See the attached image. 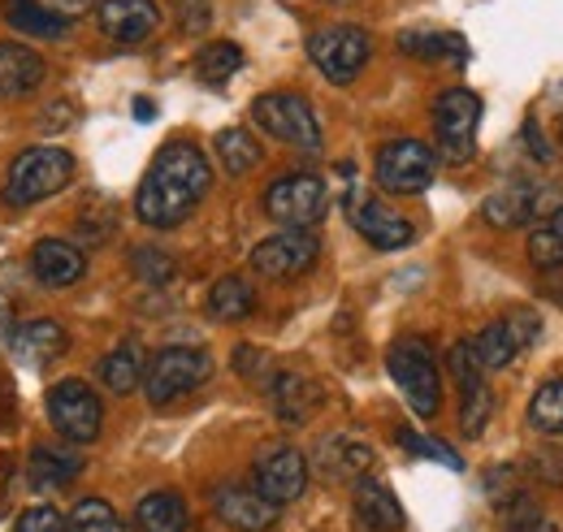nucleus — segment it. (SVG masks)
Returning <instances> with one entry per match:
<instances>
[{
  "mask_svg": "<svg viewBox=\"0 0 563 532\" xmlns=\"http://www.w3.org/2000/svg\"><path fill=\"white\" fill-rule=\"evenodd\" d=\"M239 69H243V48H239V44H230V40L205 44V48L196 53V74H200V82H209V87L230 82Z\"/></svg>",
  "mask_w": 563,
  "mask_h": 532,
  "instance_id": "7c9ffc66",
  "label": "nucleus"
},
{
  "mask_svg": "<svg viewBox=\"0 0 563 532\" xmlns=\"http://www.w3.org/2000/svg\"><path fill=\"white\" fill-rule=\"evenodd\" d=\"M31 273H35L40 286L62 290V286H74L87 273V256L66 239H40L31 247Z\"/></svg>",
  "mask_w": 563,
  "mask_h": 532,
  "instance_id": "412c9836",
  "label": "nucleus"
},
{
  "mask_svg": "<svg viewBox=\"0 0 563 532\" xmlns=\"http://www.w3.org/2000/svg\"><path fill=\"white\" fill-rule=\"evenodd\" d=\"M44 74H48V66H44V57L35 48L13 44V40L0 44V100H26V96H35L40 82H44Z\"/></svg>",
  "mask_w": 563,
  "mask_h": 532,
  "instance_id": "5701e85b",
  "label": "nucleus"
},
{
  "mask_svg": "<svg viewBox=\"0 0 563 532\" xmlns=\"http://www.w3.org/2000/svg\"><path fill=\"white\" fill-rule=\"evenodd\" d=\"M265 390H269V402H274L278 420H286V424H303L321 407V386L312 377L295 373V368H282V373L274 368V377L265 381Z\"/></svg>",
  "mask_w": 563,
  "mask_h": 532,
  "instance_id": "4be33fe9",
  "label": "nucleus"
},
{
  "mask_svg": "<svg viewBox=\"0 0 563 532\" xmlns=\"http://www.w3.org/2000/svg\"><path fill=\"white\" fill-rule=\"evenodd\" d=\"M152 113H156V104H152L147 96H140V100H135V118H140V122H152Z\"/></svg>",
  "mask_w": 563,
  "mask_h": 532,
  "instance_id": "a18cd8bd",
  "label": "nucleus"
},
{
  "mask_svg": "<svg viewBox=\"0 0 563 532\" xmlns=\"http://www.w3.org/2000/svg\"><path fill=\"white\" fill-rule=\"evenodd\" d=\"M212 511L234 532H269L282 516V507H274L269 498H261L256 489H243V485H221L212 494Z\"/></svg>",
  "mask_w": 563,
  "mask_h": 532,
  "instance_id": "dca6fc26",
  "label": "nucleus"
},
{
  "mask_svg": "<svg viewBox=\"0 0 563 532\" xmlns=\"http://www.w3.org/2000/svg\"><path fill=\"white\" fill-rule=\"evenodd\" d=\"M468 342H473V355H477L482 373H503L511 359H520L538 342V317L533 312H511L503 321H490Z\"/></svg>",
  "mask_w": 563,
  "mask_h": 532,
  "instance_id": "ddd939ff",
  "label": "nucleus"
},
{
  "mask_svg": "<svg viewBox=\"0 0 563 532\" xmlns=\"http://www.w3.org/2000/svg\"><path fill=\"white\" fill-rule=\"evenodd\" d=\"M4 22L22 35H35V40H62L70 31V13H57L53 4L44 0H4Z\"/></svg>",
  "mask_w": 563,
  "mask_h": 532,
  "instance_id": "393cba45",
  "label": "nucleus"
},
{
  "mask_svg": "<svg viewBox=\"0 0 563 532\" xmlns=\"http://www.w3.org/2000/svg\"><path fill=\"white\" fill-rule=\"evenodd\" d=\"M330 208V187L317 174H282L265 191V212L282 230H312Z\"/></svg>",
  "mask_w": 563,
  "mask_h": 532,
  "instance_id": "1a4fd4ad",
  "label": "nucleus"
},
{
  "mask_svg": "<svg viewBox=\"0 0 563 532\" xmlns=\"http://www.w3.org/2000/svg\"><path fill=\"white\" fill-rule=\"evenodd\" d=\"M399 437V446L404 451H412V455H424V459H438V464H446L451 472H460V455L451 451V446H442V442H433V437H421V433H412V429H399L395 433Z\"/></svg>",
  "mask_w": 563,
  "mask_h": 532,
  "instance_id": "c9c22d12",
  "label": "nucleus"
},
{
  "mask_svg": "<svg viewBox=\"0 0 563 532\" xmlns=\"http://www.w3.org/2000/svg\"><path fill=\"white\" fill-rule=\"evenodd\" d=\"M386 368H390V377H395L404 402L412 407V415L433 420L438 407H442V377H438V359H433L429 342L424 337H399V342H390Z\"/></svg>",
  "mask_w": 563,
  "mask_h": 532,
  "instance_id": "7ed1b4c3",
  "label": "nucleus"
},
{
  "mask_svg": "<svg viewBox=\"0 0 563 532\" xmlns=\"http://www.w3.org/2000/svg\"><path fill=\"white\" fill-rule=\"evenodd\" d=\"M66 532H131L104 498H78L66 516Z\"/></svg>",
  "mask_w": 563,
  "mask_h": 532,
  "instance_id": "2f4dec72",
  "label": "nucleus"
},
{
  "mask_svg": "<svg viewBox=\"0 0 563 532\" xmlns=\"http://www.w3.org/2000/svg\"><path fill=\"white\" fill-rule=\"evenodd\" d=\"M143 368H147V355H143L140 337H126L122 346H113V351L100 359V381H104L113 395H135L143 386Z\"/></svg>",
  "mask_w": 563,
  "mask_h": 532,
  "instance_id": "bb28decb",
  "label": "nucleus"
},
{
  "mask_svg": "<svg viewBox=\"0 0 563 532\" xmlns=\"http://www.w3.org/2000/svg\"><path fill=\"white\" fill-rule=\"evenodd\" d=\"M529 472L538 476V480H547V485H563V451H538V455H529Z\"/></svg>",
  "mask_w": 563,
  "mask_h": 532,
  "instance_id": "ea45409f",
  "label": "nucleus"
},
{
  "mask_svg": "<svg viewBox=\"0 0 563 532\" xmlns=\"http://www.w3.org/2000/svg\"><path fill=\"white\" fill-rule=\"evenodd\" d=\"M352 524H355V532H399L404 529V507H399V498L390 494V485H382V480H373V476L355 480Z\"/></svg>",
  "mask_w": 563,
  "mask_h": 532,
  "instance_id": "aec40b11",
  "label": "nucleus"
},
{
  "mask_svg": "<svg viewBox=\"0 0 563 532\" xmlns=\"http://www.w3.org/2000/svg\"><path fill=\"white\" fill-rule=\"evenodd\" d=\"M252 122L269 138L290 143L303 156L321 152V122H317L312 104L299 91H265V96H256L252 100Z\"/></svg>",
  "mask_w": 563,
  "mask_h": 532,
  "instance_id": "39448f33",
  "label": "nucleus"
},
{
  "mask_svg": "<svg viewBox=\"0 0 563 532\" xmlns=\"http://www.w3.org/2000/svg\"><path fill=\"white\" fill-rule=\"evenodd\" d=\"M317 256H321V239L312 230H278V234L261 239L247 261L269 281H295L317 265Z\"/></svg>",
  "mask_w": 563,
  "mask_h": 532,
  "instance_id": "9b49d317",
  "label": "nucleus"
},
{
  "mask_svg": "<svg viewBox=\"0 0 563 532\" xmlns=\"http://www.w3.org/2000/svg\"><path fill=\"white\" fill-rule=\"evenodd\" d=\"M529 261H533V268H560L563 265L560 239H555L547 225H538V230L529 234Z\"/></svg>",
  "mask_w": 563,
  "mask_h": 532,
  "instance_id": "4c0bfd02",
  "label": "nucleus"
},
{
  "mask_svg": "<svg viewBox=\"0 0 563 532\" xmlns=\"http://www.w3.org/2000/svg\"><path fill=\"white\" fill-rule=\"evenodd\" d=\"M212 147H217V160H221V169H225L230 178L252 174V169L261 165V156H265L261 143H256V134L243 131V126H225V131H217Z\"/></svg>",
  "mask_w": 563,
  "mask_h": 532,
  "instance_id": "c85d7f7f",
  "label": "nucleus"
},
{
  "mask_svg": "<svg viewBox=\"0 0 563 532\" xmlns=\"http://www.w3.org/2000/svg\"><path fill=\"white\" fill-rule=\"evenodd\" d=\"M477 126H482V96L468 87H451L433 100V131L438 152L451 165H468L477 152Z\"/></svg>",
  "mask_w": 563,
  "mask_h": 532,
  "instance_id": "423d86ee",
  "label": "nucleus"
},
{
  "mask_svg": "<svg viewBox=\"0 0 563 532\" xmlns=\"http://www.w3.org/2000/svg\"><path fill=\"white\" fill-rule=\"evenodd\" d=\"M74 182V156L57 143L26 147L9 160L4 169V203L9 208H31L40 200H53Z\"/></svg>",
  "mask_w": 563,
  "mask_h": 532,
  "instance_id": "f03ea898",
  "label": "nucleus"
},
{
  "mask_svg": "<svg viewBox=\"0 0 563 532\" xmlns=\"http://www.w3.org/2000/svg\"><path fill=\"white\" fill-rule=\"evenodd\" d=\"M529 424L547 437H563V377L560 381H547L533 402H529Z\"/></svg>",
  "mask_w": 563,
  "mask_h": 532,
  "instance_id": "72a5a7b5",
  "label": "nucleus"
},
{
  "mask_svg": "<svg viewBox=\"0 0 563 532\" xmlns=\"http://www.w3.org/2000/svg\"><path fill=\"white\" fill-rule=\"evenodd\" d=\"M347 217H352L355 234H360L368 247H377V252H399V247H408L412 234H417L408 217H399L395 208H386L382 200L364 196L360 187L347 196Z\"/></svg>",
  "mask_w": 563,
  "mask_h": 532,
  "instance_id": "4468645a",
  "label": "nucleus"
},
{
  "mask_svg": "<svg viewBox=\"0 0 563 532\" xmlns=\"http://www.w3.org/2000/svg\"><path fill=\"white\" fill-rule=\"evenodd\" d=\"M399 48H404L408 57H421V62H446V57L468 62L464 40H460V35H442V31H404V35H399Z\"/></svg>",
  "mask_w": 563,
  "mask_h": 532,
  "instance_id": "c756f323",
  "label": "nucleus"
},
{
  "mask_svg": "<svg viewBox=\"0 0 563 532\" xmlns=\"http://www.w3.org/2000/svg\"><path fill=\"white\" fill-rule=\"evenodd\" d=\"M96 22L113 44H143L161 26V9L156 0H100Z\"/></svg>",
  "mask_w": 563,
  "mask_h": 532,
  "instance_id": "a211bd4d",
  "label": "nucleus"
},
{
  "mask_svg": "<svg viewBox=\"0 0 563 532\" xmlns=\"http://www.w3.org/2000/svg\"><path fill=\"white\" fill-rule=\"evenodd\" d=\"M547 230H551V234L560 239V247H563V208H555V212L547 217Z\"/></svg>",
  "mask_w": 563,
  "mask_h": 532,
  "instance_id": "c03bdc74",
  "label": "nucleus"
},
{
  "mask_svg": "<svg viewBox=\"0 0 563 532\" xmlns=\"http://www.w3.org/2000/svg\"><path fill=\"white\" fill-rule=\"evenodd\" d=\"M490 415H494V395L490 386H486V377L473 381V386H460V429H464V437H482L486 424H490Z\"/></svg>",
  "mask_w": 563,
  "mask_h": 532,
  "instance_id": "473e14b6",
  "label": "nucleus"
},
{
  "mask_svg": "<svg viewBox=\"0 0 563 532\" xmlns=\"http://www.w3.org/2000/svg\"><path fill=\"white\" fill-rule=\"evenodd\" d=\"M308 57L334 87H347V82H355V74L368 66L373 40H368L364 26L334 22V26H321V31L308 35Z\"/></svg>",
  "mask_w": 563,
  "mask_h": 532,
  "instance_id": "0eeeda50",
  "label": "nucleus"
},
{
  "mask_svg": "<svg viewBox=\"0 0 563 532\" xmlns=\"http://www.w3.org/2000/svg\"><path fill=\"white\" fill-rule=\"evenodd\" d=\"M555 208H563L560 191L538 187V182H511L482 203V217L498 230H511V225H529L538 217H551Z\"/></svg>",
  "mask_w": 563,
  "mask_h": 532,
  "instance_id": "2eb2a0df",
  "label": "nucleus"
},
{
  "mask_svg": "<svg viewBox=\"0 0 563 532\" xmlns=\"http://www.w3.org/2000/svg\"><path fill=\"white\" fill-rule=\"evenodd\" d=\"M438 156L424 147L421 138H390L377 152V187L390 196H421L433 187Z\"/></svg>",
  "mask_w": 563,
  "mask_h": 532,
  "instance_id": "9d476101",
  "label": "nucleus"
},
{
  "mask_svg": "<svg viewBox=\"0 0 563 532\" xmlns=\"http://www.w3.org/2000/svg\"><path fill=\"white\" fill-rule=\"evenodd\" d=\"M212 377V359L205 346H165L143 368V395L152 407H169L183 395L200 390Z\"/></svg>",
  "mask_w": 563,
  "mask_h": 532,
  "instance_id": "20e7f679",
  "label": "nucleus"
},
{
  "mask_svg": "<svg viewBox=\"0 0 563 532\" xmlns=\"http://www.w3.org/2000/svg\"><path fill=\"white\" fill-rule=\"evenodd\" d=\"M187 524H191V511H187L183 494H174V489H152L135 507L140 532H187Z\"/></svg>",
  "mask_w": 563,
  "mask_h": 532,
  "instance_id": "a878e982",
  "label": "nucleus"
},
{
  "mask_svg": "<svg viewBox=\"0 0 563 532\" xmlns=\"http://www.w3.org/2000/svg\"><path fill=\"white\" fill-rule=\"evenodd\" d=\"M256 312V290L247 277L230 273L221 281H212L209 290V317L212 321H247Z\"/></svg>",
  "mask_w": 563,
  "mask_h": 532,
  "instance_id": "cd10ccee",
  "label": "nucleus"
},
{
  "mask_svg": "<svg viewBox=\"0 0 563 532\" xmlns=\"http://www.w3.org/2000/svg\"><path fill=\"white\" fill-rule=\"evenodd\" d=\"M131 268H135V277H140L143 286H165L174 277V256L161 252V247H140L131 256Z\"/></svg>",
  "mask_w": 563,
  "mask_h": 532,
  "instance_id": "f704fd0d",
  "label": "nucleus"
},
{
  "mask_svg": "<svg viewBox=\"0 0 563 532\" xmlns=\"http://www.w3.org/2000/svg\"><path fill=\"white\" fill-rule=\"evenodd\" d=\"M82 472V455L78 451H66V446H35L31 459H26V480L35 494H57L78 480Z\"/></svg>",
  "mask_w": 563,
  "mask_h": 532,
  "instance_id": "b1692460",
  "label": "nucleus"
},
{
  "mask_svg": "<svg viewBox=\"0 0 563 532\" xmlns=\"http://www.w3.org/2000/svg\"><path fill=\"white\" fill-rule=\"evenodd\" d=\"M373 464H377L373 446H368L364 437H355V433H334V437H325V442L317 446V472H321L325 480H334V485H355V480H364Z\"/></svg>",
  "mask_w": 563,
  "mask_h": 532,
  "instance_id": "f3484780",
  "label": "nucleus"
},
{
  "mask_svg": "<svg viewBox=\"0 0 563 532\" xmlns=\"http://www.w3.org/2000/svg\"><path fill=\"white\" fill-rule=\"evenodd\" d=\"M212 187L209 156L191 143V138H174L156 152V160L147 165L140 191H135V212L143 225L152 230H174L183 225Z\"/></svg>",
  "mask_w": 563,
  "mask_h": 532,
  "instance_id": "f257e3e1",
  "label": "nucleus"
},
{
  "mask_svg": "<svg viewBox=\"0 0 563 532\" xmlns=\"http://www.w3.org/2000/svg\"><path fill=\"white\" fill-rule=\"evenodd\" d=\"M48 420H53V429H57L66 442L87 446V442H96L100 429H104V407H100V395H96L87 381L62 377V381L48 390Z\"/></svg>",
  "mask_w": 563,
  "mask_h": 532,
  "instance_id": "6e6552de",
  "label": "nucleus"
},
{
  "mask_svg": "<svg viewBox=\"0 0 563 532\" xmlns=\"http://www.w3.org/2000/svg\"><path fill=\"white\" fill-rule=\"evenodd\" d=\"M234 373L261 386V381H269V377H274V359H269L261 346H239V351H234Z\"/></svg>",
  "mask_w": 563,
  "mask_h": 532,
  "instance_id": "e433bc0d",
  "label": "nucleus"
},
{
  "mask_svg": "<svg viewBox=\"0 0 563 532\" xmlns=\"http://www.w3.org/2000/svg\"><path fill=\"white\" fill-rule=\"evenodd\" d=\"M252 489H256L261 498H269L274 507L299 502L303 489H308V459H303V451H295V446H286V442L261 451V455H256V467H252Z\"/></svg>",
  "mask_w": 563,
  "mask_h": 532,
  "instance_id": "f8f14e48",
  "label": "nucleus"
},
{
  "mask_svg": "<svg viewBox=\"0 0 563 532\" xmlns=\"http://www.w3.org/2000/svg\"><path fill=\"white\" fill-rule=\"evenodd\" d=\"M66 346H70V333H66L62 321H53V317H35V321L18 325L13 337H9L13 359H22L26 368H44V364L62 359V355H66Z\"/></svg>",
  "mask_w": 563,
  "mask_h": 532,
  "instance_id": "6ab92c4d",
  "label": "nucleus"
},
{
  "mask_svg": "<svg viewBox=\"0 0 563 532\" xmlns=\"http://www.w3.org/2000/svg\"><path fill=\"white\" fill-rule=\"evenodd\" d=\"M330 4H347V0H330Z\"/></svg>",
  "mask_w": 563,
  "mask_h": 532,
  "instance_id": "49530a36",
  "label": "nucleus"
},
{
  "mask_svg": "<svg viewBox=\"0 0 563 532\" xmlns=\"http://www.w3.org/2000/svg\"><path fill=\"white\" fill-rule=\"evenodd\" d=\"M178 9H183V31H191V35L209 31V22H212L209 0H178Z\"/></svg>",
  "mask_w": 563,
  "mask_h": 532,
  "instance_id": "a19ab883",
  "label": "nucleus"
},
{
  "mask_svg": "<svg viewBox=\"0 0 563 532\" xmlns=\"http://www.w3.org/2000/svg\"><path fill=\"white\" fill-rule=\"evenodd\" d=\"M13 532H66V516L57 507H31L18 516Z\"/></svg>",
  "mask_w": 563,
  "mask_h": 532,
  "instance_id": "58836bf2",
  "label": "nucleus"
},
{
  "mask_svg": "<svg viewBox=\"0 0 563 532\" xmlns=\"http://www.w3.org/2000/svg\"><path fill=\"white\" fill-rule=\"evenodd\" d=\"M507 532H560V524L533 511V516H520V520H507Z\"/></svg>",
  "mask_w": 563,
  "mask_h": 532,
  "instance_id": "79ce46f5",
  "label": "nucleus"
},
{
  "mask_svg": "<svg viewBox=\"0 0 563 532\" xmlns=\"http://www.w3.org/2000/svg\"><path fill=\"white\" fill-rule=\"evenodd\" d=\"M13 330H18V321H13V303L0 295V346H9Z\"/></svg>",
  "mask_w": 563,
  "mask_h": 532,
  "instance_id": "37998d69",
  "label": "nucleus"
}]
</instances>
